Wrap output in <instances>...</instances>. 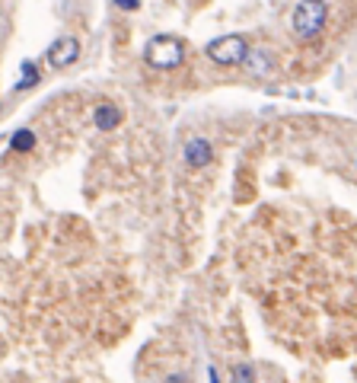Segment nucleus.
Segmentation results:
<instances>
[{
    "label": "nucleus",
    "mask_w": 357,
    "mask_h": 383,
    "mask_svg": "<svg viewBox=\"0 0 357 383\" xmlns=\"http://www.w3.org/2000/svg\"><path fill=\"white\" fill-rule=\"evenodd\" d=\"M325 16H329L325 0H300L290 13V26L297 32V38H316L325 26Z\"/></svg>",
    "instance_id": "1"
},
{
    "label": "nucleus",
    "mask_w": 357,
    "mask_h": 383,
    "mask_svg": "<svg viewBox=\"0 0 357 383\" xmlns=\"http://www.w3.org/2000/svg\"><path fill=\"white\" fill-rule=\"evenodd\" d=\"M144 61L157 70H172L185 61V45L176 35H157L147 42L144 48Z\"/></svg>",
    "instance_id": "2"
},
{
    "label": "nucleus",
    "mask_w": 357,
    "mask_h": 383,
    "mask_svg": "<svg viewBox=\"0 0 357 383\" xmlns=\"http://www.w3.org/2000/svg\"><path fill=\"white\" fill-rule=\"evenodd\" d=\"M249 55V42L246 35H223V38H214L208 45V57L214 64H223V67H236L242 64Z\"/></svg>",
    "instance_id": "3"
},
{
    "label": "nucleus",
    "mask_w": 357,
    "mask_h": 383,
    "mask_svg": "<svg viewBox=\"0 0 357 383\" xmlns=\"http://www.w3.org/2000/svg\"><path fill=\"white\" fill-rule=\"evenodd\" d=\"M76 57H80V42L70 35L57 38L55 45H48V64L51 67H67V64H74Z\"/></svg>",
    "instance_id": "4"
},
{
    "label": "nucleus",
    "mask_w": 357,
    "mask_h": 383,
    "mask_svg": "<svg viewBox=\"0 0 357 383\" xmlns=\"http://www.w3.org/2000/svg\"><path fill=\"white\" fill-rule=\"evenodd\" d=\"M210 160H214L210 140H204V138H188L185 140V163H188L191 170H201V166H208Z\"/></svg>",
    "instance_id": "5"
},
{
    "label": "nucleus",
    "mask_w": 357,
    "mask_h": 383,
    "mask_svg": "<svg viewBox=\"0 0 357 383\" xmlns=\"http://www.w3.org/2000/svg\"><path fill=\"white\" fill-rule=\"evenodd\" d=\"M93 115H96V128H99V131H115V128L121 125V112L115 106H108V102L96 109Z\"/></svg>",
    "instance_id": "6"
},
{
    "label": "nucleus",
    "mask_w": 357,
    "mask_h": 383,
    "mask_svg": "<svg viewBox=\"0 0 357 383\" xmlns=\"http://www.w3.org/2000/svg\"><path fill=\"white\" fill-rule=\"evenodd\" d=\"M246 61H249L246 67L252 70V74H259V77L271 74V55H265V51H249Z\"/></svg>",
    "instance_id": "7"
},
{
    "label": "nucleus",
    "mask_w": 357,
    "mask_h": 383,
    "mask_svg": "<svg viewBox=\"0 0 357 383\" xmlns=\"http://www.w3.org/2000/svg\"><path fill=\"white\" fill-rule=\"evenodd\" d=\"M10 147L13 150H32V147H35V134H32L29 128H19V131H13Z\"/></svg>",
    "instance_id": "8"
},
{
    "label": "nucleus",
    "mask_w": 357,
    "mask_h": 383,
    "mask_svg": "<svg viewBox=\"0 0 357 383\" xmlns=\"http://www.w3.org/2000/svg\"><path fill=\"white\" fill-rule=\"evenodd\" d=\"M35 83H38V70H35V64L26 61V64H23V74H19L16 89H29V87H35Z\"/></svg>",
    "instance_id": "9"
},
{
    "label": "nucleus",
    "mask_w": 357,
    "mask_h": 383,
    "mask_svg": "<svg viewBox=\"0 0 357 383\" xmlns=\"http://www.w3.org/2000/svg\"><path fill=\"white\" fill-rule=\"evenodd\" d=\"M233 383H255V367L252 364H236L233 367Z\"/></svg>",
    "instance_id": "10"
},
{
    "label": "nucleus",
    "mask_w": 357,
    "mask_h": 383,
    "mask_svg": "<svg viewBox=\"0 0 357 383\" xmlns=\"http://www.w3.org/2000/svg\"><path fill=\"white\" fill-rule=\"evenodd\" d=\"M115 6H118V10H137L140 0H115Z\"/></svg>",
    "instance_id": "11"
},
{
    "label": "nucleus",
    "mask_w": 357,
    "mask_h": 383,
    "mask_svg": "<svg viewBox=\"0 0 357 383\" xmlns=\"http://www.w3.org/2000/svg\"><path fill=\"white\" fill-rule=\"evenodd\" d=\"M166 383H188V377H169Z\"/></svg>",
    "instance_id": "12"
},
{
    "label": "nucleus",
    "mask_w": 357,
    "mask_h": 383,
    "mask_svg": "<svg viewBox=\"0 0 357 383\" xmlns=\"http://www.w3.org/2000/svg\"><path fill=\"white\" fill-rule=\"evenodd\" d=\"M210 383H220V377H217V370L210 367Z\"/></svg>",
    "instance_id": "13"
}]
</instances>
